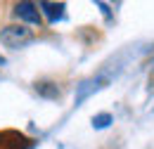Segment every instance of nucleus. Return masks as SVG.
<instances>
[{
  "label": "nucleus",
  "instance_id": "obj_1",
  "mask_svg": "<svg viewBox=\"0 0 154 149\" xmlns=\"http://www.w3.org/2000/svg\"><path fill=\"white\" fill-rule=\"evenodd\" d=\"M33 38V31L26 24H7L0 31V43L5 47H21Z\"/></svg>",
  "mask_w": 154,
  "mask_h": 149
},
{
  "label": "nucleus",
  "instance_id": "obj_2",
  "mask_svg": "<svg viewBox=\"0 0 154 149\" xmlns=\"http://www.w3.org/2000/svg\"><path fill=\"white\" fill-rule=\"evenodd\" d=\"M12 14H14V19H19L24 24H33L38 29H40V24H43L40 10H38V5H33V2H17L12 7Z\"/></svg>",
  "mask_w": 154,
  "mask_h": 149
},
{
  "label": "nucleus",
  "instance_id": "obj_3",
  "mask_svg": "<svg viewBox=\"0 0 154 149\" xmlns=\"http://www.w3.org/2000/svg\"><path fill=\"white\" fill-rule=\"evenodd\" d=\"M38 10H40V17L45 14L48 21H52V24H55L57 19L64 17V5H62V2L57 5V2H48V0H43V2H38Z\"/></svg>",
  "mask_w": 154,
  "mask_h": 149
},
{
  "label": "nucleus",
  "instance_id": "obj_4",
  "mask_svg": "<svg viewBox=\"0 0 154 149\" xmlns=\"http://www.w3.org/2000/svg\"><path fill=\"white\" fill-rule=\"evenodd\" d=\"M36 93H38L40 97H45V99H59V97H62V88H59L57 83L40 81V83H36Z\"/></svg>",
  "mask_w": 154,
  "mask_h": 149
},
{
  "label": "nucleus",
  "instance_id": "obj_5",
  "mask_svg": "<svg viewBox=\"0 0 154 149\" xmlns=\"http://www.w3.org/2000/svg\"><path fill=\"white\" fill-rule=\"evenodd\" d=\"M109 123H112V114H97V116H93V126H95L97 130H100V128H107V126H109Z\"/></svg>",
  "mask_w": 154,
  "mask_h": 149
}]
</instances>
